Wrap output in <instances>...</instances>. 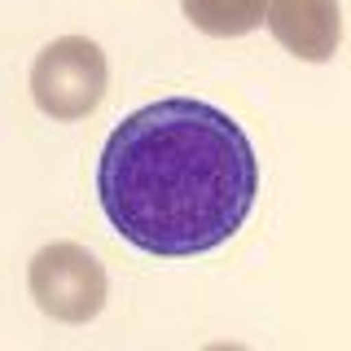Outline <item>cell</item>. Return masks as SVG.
I'll list each match as a JSON object with an SVG mask.
<instances>
[{"instance_id": "5b68a950", "label": "cell", "mask_w": 351, "mask_h": 351, "mask_svg": "<svg viewBox=\"0 0 351 351\" xmlns=\"http://www.w3.org/2000/svg\"><path fill=\"white\" fill-rule=\"evenodd\" d=\"M189 18L193 22H202L211 36H237V31H246V27H255V22L263 18V9L259 5H189Z\"/></svg>"}, {"instance_id": "7a4b0ae2", "label": "cell", "mask_w": 351, "mask_h": 351, "mask_svg": "<svg viewBox=\"0 0 351 351\" xmlns=\"http://www.w3.org/2000/svg\"><path fill=\"white\" fill-rule=\"evenodd\" d=\"M106 53L93 40H58L40 53L31 93L53 119H84L106 93Z\"/></svg>"}, {"instance_id": "6da1fadb", "label": "cell", "mask_w": 351, "mask_h": 351, "mask_svg": "<svg viewBox=\"0 0 351 351\" xmlns=\"http://www.w3.org/2000/svg\"><path fill=\"white\" fill-rule=\"evenodd\" d=\"M259 162L246 132L197 97L149 101L110 132L97 193L114 233L136 250L206 255L246 224Z\"/></svg>"}, {"instance_id": "3957f363", "label": "cell", "mask_w": 351, "mask_h": 351, "mask_svg": "<svg viewBox=\"0 0 351 351\" xmlns=\"http://www.w3.org/2000/svg\"><path fill=\"white\" fill-rule=\"evenodd\" d=\"M31 294L58 321H88L106 303V272L97 268L88 250L58 241V246L40 250L31 263Z\"/></svg>"}, {"instance_id": "277c9868", "label": "cell", "mask_w": 351, "mask_h": 351, "mask_svg": "<svg viewBox=\"0 0 351 351\" xmlns=\"http://www.w3.org/2000/svg\"><path fill=\"white\" fill-rule=\"evenodd\" d=\"M272 31L281 44H290L303 58H329L338 44V9L334 5H277Z\"/></svg>"}]
</instances>
